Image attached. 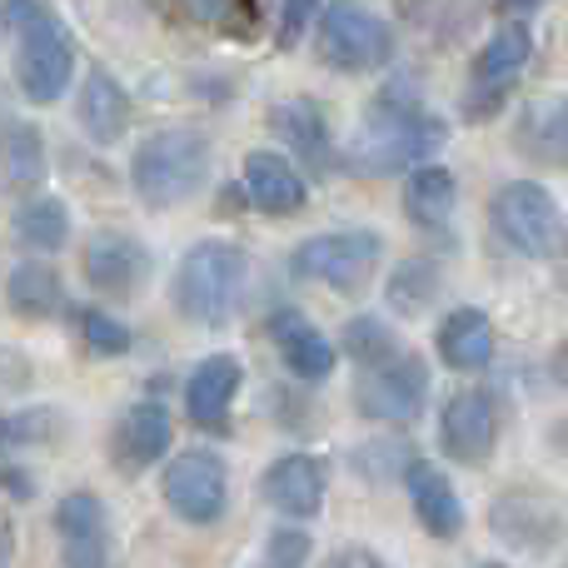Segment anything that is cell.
I'll use <instances>...</instances> for the list:
<instances>
[{"mask_svg": "<svg viewBox=\"0 0 568 568\" xmlns=\"http://www.w3.org/2000/svg\"><path fill=\"white\" fill-rule=\"evenodd\" d=\"M0 20L16 30V80L30 105H55L75 75V40L45 0H0Z\"/></svg>", "mask_w": 568, "mask_h": 568, "instance_id": "cell-3", "label": "cell"}, {"mask_svg": "<svg viewBox=\"0 0 568 568\" xmlns=\"http://www.w3.org/2000/svg\"><path fill=\"white\" fill-rule=\"evenodd\" d=\"M240 384H245V364L235 354H210L195 364L185 384V414L195 429H225L230 409L240 399Z\"/></svg>", "mask_w": 568, "mask_h": 568, "instance_id": "cell-19", "label": "cell"}, {"mask_svg": "<svg viewBox=\"0 0 568 568\" xmlns=\"http://www.w3.org/2000/svg\"><path fill=\"white\" fill-rule=\"evenodd\" d=\"M489 529L519 554H549L554 544L564 539V514H559V504H554L549 494L509 489V494L494 499Z\"/></svg>", "mask_w": 568, "mask_h": 568, "instance_id": "cell-11", "label": "cell"}, {"mask_svg": "<svg viewBox=\"0 0 568 568\" xmlns=\"http://www.w3.org/2000/svg\"><path fill=\"white\" fill-rule=\"evenodd\" d=\"M404 489H409V504H414V519L434 534V539H454L464 529V504L454 494L449 474L429 459H414L404 469Z\"/></svg>", "mask_w": 568, "mask_h": 568, "instance_id": "cell-21", "label": "cell"}, {"mask_svg": "<svg viewBox=\"0 0 568 568\" xmlns=\"http://www.w3.org/2000/svg\"><path fill=\"white\" fill-rule=\"evenodd\" d=\"M449 125L424 105L419 95H409L404 85H389L369 100L359 130L349 145V170L359 175H394V170H419L434 150H444Z\"/></svg>", "mask_w": 568, "mask_h": 568, "instance_id": "cell-1", "label": "cell"}, {"mask_svg": "<svg viewBox=\"0 0 568 568\" xmlns=\"http://www.w3.org/2000/svg\"><path fill=\"white\" fill-rule=\"evenodd\" d=\"M310 559V539L300 529H275L270 534V549H265V568H304Z\"/></svg>", "mask_w": 568, "mask_h": 568, "instance_id": "cell-33", "label": "cell"}, {"mask_svg": "<svg viewBox=\"0 0 568 568\" xmlns=\"http://www.w3.org/2000/svg\"><path fill=\"white\" fill-rule=\"evenodd\" d=\"M55 534H60V564L65 568H105L110 559V519L95 494L75 489L55 504Z\"/></svg>", "mask_w": 568, "mask_h": 568, "instance_id": "cell-14", "label": "cell"}, {"mask_svg": "<svg viewBox=\"0 0 568 568\" xmlns=\"http://www.w3.org/2000/svg\"><path fill=\"white\" fill-rule=\"evenodd\" d=\"M499 444V409L484 389H459L444 399L439 414V449L454 464H484Z\"/></svg>", "mask_w": 568, "mask_h": 568, "instance_id": "cell-12", "label": "cell"}, {"mask_svg": "<svg viewBox=\"0 0 568 568\" xmlns=\"http://www.w3.org/2000/svg\"><path fill=\"white\" fill-rule=\"evenodd\" d=\"M6 310L16 320H55L65 310V280L45 260H26L6 275Z\"/></svg>", "mask_w": 568, "mask_h": 568, "instance_id": "cell-25", "label": "cell"}, {"mask_svg": "<svg viewBox=\"0 0 568 568\" xmlns=\"http://www.w3.org/2000/svg\"><path fill=\"white\" fill-rule=\"evenodd\" d=\"M484 568H504V564H484Z\"/></svg>", "mask_w": 568, "mask_h": 568, "instance_id": "cell-37", "label": "cell"}, {"mask_svg": "<svg viewBox=\"0 0 568 568\" xmlns=\"http://www.w3.org/2000/svg\"><path fill=\"white\" fill-rule=\"evenodd\" d=\"M240 185H245V200L260 210V215H300L304 200H310V185L304 175L280 155V150H250L245 165H240Z\"/></svg>", "mask_w": 568, "mask_h": 568, "instance_id": "cell-17", "label": "cell"}, {"mask_svg": "<svg viewBox=\"0 0 568 568\" xmlns=\"http://www.w3.org/2000/svg\"><path fill=\"white\" fill-rule=\"evenodd\" d=\"M394 50H399L394 26L364 0H334L314 26V55L339 75H374L394 60Z\"/></svg>", "mask_w": 568, "mask_h": 568, "instance_id": "cell-5", "label": "cell"}, {"mask_svg": "<svg viewBox=\"0 0 568 568\" xmlns=\"http://www.w3.org/2000/svg\"><path fill=\"white\" fill-rule=\"evenodd\" d=\"M454 205H459V180H454V170L419 165L404 175V215L414 220V230L444 235L454 220Z\"/></svg>", "mask_w": 568, "mask_h": 568, "instance_id": "cell-24", "label": "cell"}, {"mask_svg": "<svg viewBox=\"0 0 568 568\" xmlns=\"http://www.w3.org/2000/svg\"><path fill=\"white\" fill-rule=\"evenodd\" d=\"M434 349L449 364L454 374H474L494 359V320L474 304H459L439 320V334H434Z\"/></svg>", "mask_w": 568, "mask_h": 568, "instance_id": "cell-22", "label": "cell"}, {"mask_svg": "<svg viewBox=\"0 0 568 568\" xmlns=\"http://www.w3.org/2000/svg\"><path fill=\"white\" fill-rule=\"evenodd\" d=\"M275 135L300 155V165L314 170V175L334 170V135H329V120H324V110L314 105V100H304V95L284 100L275 110Z\"/></svg>", "mask_w": 568, "mask_h": 568, "instance_id": "cell-23", "label": "cell"}, {"mask_svg": "<svg viewBox=\"0 0 568 568\" xmlns=\"http://www.w3.org/2000/svg\"><path fill=\"white\" fill-rule=\"evenodd\" d=\"M504 6H514V10H529V6H539V0H504Z\"/></svg>", "mask_w": 568, "mask_h": 568, "instance_id": "cell-36", "label": "cell"}, {"mask_svg": "<svg viewBox=\"0 0 568 568\" xmlns=\"http://www.w3.org/2000/svg\"><path fill=\"white\" fill-rule=\"evenodd\" d=\"M379 260H384L379 230L349 225V230H329V235L304 240V245L294 250L290 270H294V280H310V284H324V290L354 294L374 280Z\"/></svg>", "mask_w": 568, "mask_h": 568, "instance_id": "cell-6", "label": "cell"}, {"mask_svg": "<svg viewBox=\"0 0 568 568\" xmlns=\"http://www.w3.org/2000/svg\"><path fill=\"white\" fill-rule=\"evenodd\" d=\"M16 240L36 255H50L70 240V205L55 195H36L16 210Z\"/></svg>", "mask_w": 568, "mask_h": 568, "instance_id": "cell-28", "label": "cell"}, {"mask_svg": "<svg viewBox=\"0 0 568 568\" xmlns=\"http://www.w3.org/2000/svg\"><path fill=\"white\" fill-rule=\"evenodd\" d=\"M559 284L568 290V245H564V265H559Z\"/></svg>", "mask_w": 568, "mask_h": 568, "instance_id": "cell-35", "label": "cell"}, {"mask_svg": "<svg viewBox=\"0 0 568 568\" xmlns=\"http://www.w3.org/2000/svg\"><path fill=\"white\" fill-rule=\"evenodd\" d=\"M50 175L45 135L30 120H6L0 125V180L10 190H40Z\"/></svg>", "mask_w": 568, "mask_h": 568, "instance_id": "cell-26", "label": "cell"}, {"mask_svg": "<svg viewBox=\"0 0 568 568\" xmlns=\"http://www.w3.org/2000/svg\"><path fill=\"white\" fill-rule=\"evenodd\" d=\"M130 115H135V110H130L125 85L100 65L85 70L80 95H75V120H80V130H85L90 145H115V140H125Z\"/></svg>", "mask_w": 568, "mask_h": 568, "instance_id": "cell-20", "label": "cell"}, {"mask_svg": "<svg viewBox=\"0 0 568 568\" xmlns=\"http://www.w3.org/2000/svg\"><path fill=\"white\" fill-rule=\"evenodd\" d=\"M85 280L105 300H130L150 280V250L130 235L100 230V235L85 240Z\"/></svg>", "mask_w": 568, "mask_h": 568, "instance_id": "cell-15", "label": "cell"}, {"mask_svg": "<svg viewBox=\"0 0 568 568\" xmlns=\"http://www.w3.org/2000/svg\"><path fill=\"white\" fill-rule=\"evenodd\" d=\"M324 568H389V564L374 549H364V544H344V549H334L329 559H324Z\"/></svg>", "mask_w": 568, "mask_h": 568, "instance_id": "cell-34", "label": "cell"}, {"mask_svg": "<svg viewBox=\"0 0 568 568\" xmlns=\"http://www.w3.org/2000/svg\"><path fill=\"white\" fill-rule=\"evenodd\" d=\"M170 444H175V419H170V409L155 399H140L120 414L115 434H110V459H115L120 474H140L165 459Z\"/></svg>", "mask_w": 568, "mask_h": 568, "instance_id": "cell-13", "label": "cell"}, {"mask_svg": "<svg viewBox=\"0 0 568 568\" xmlns=\"http://www.w3.org/2000/svg\"><path fill=\"white\" fill-rule=\"evenodd\" d=\"M270 339H275L284 369H290L300 384L329 379L334 364H339V349H334V339L314 329V320H304L300 310H275V314H270Z\"/></svg>", "mask_w": 568, "mask_h": 568, "instance_id": "cell-18", "label": "cell"}, {"mask_svg": "<svg viewBox=\"0 0 568 568\" xmlns=\"http://www.w3.org/2000/svg\"><path fill=\"white\" fill-rule=\"evenodd\" d=\"M489 220L499 240L524 260H544L564 245V210L539 180H514L494 195Z\"/></svg>", "mask_w": 568, "mask_h": 568, "instance_id": "cell-8", "label": "cell"}, {"mask_svg": "<svg viewBox=\"0 0 568 568\" xmlns=\"http://www.w3.org/2000/svg\"><path fill=\"white\" fill-rule=\"evenodd\" d=\"M210 165H215V150H210L205 130L165 125V130H150L135 145V155H130V185H135V195L150 210H175L210 185Z\"/></svg>", "mask_w": 568, "mask_h": 568, "instance_id": "cell-2", "label": "cell"}, {"mask_svg": "<svg viewBox=\"0 0 568 568\" xmlns=\"http://www.w3.org/2000/svg\"><path fill=\"white\" fill-rule=\"evenodd\" d=\"M524 155H544L568 165V100H554V105H539L529 120H524Z\"/></svg>", "mask_w": 568, "mask_h": 568, "instance_id": "cell-31", "label": "cell"}, {"mask_svg": "<svg viewBox=\"0 0 568 568\" xmlns=\"http://www.w3.org/2000/svg\"><path fill=\"white\" fill-rule=\"evenodd\" d=\"M314 16H320V0H280V50L300 45V36L314 26Z\"/></svg>", "mask_w": 568, "mask_h": 568, "instance_id": "cell-32", "label": "cell"}, {"mask_svg": "<svg viewBox=\"0 0 568 568\" xmlns=\"http://www.w3.org/2000/svg\"><path fill=\"white\" fill-rule=\"evenodd\" d=\"M339 349L349 354L359 369H379V364H389V359H399V354H404L399 349V334H394L379 314H359V320L344 324Z\"/></svg>", "mask_w": 568, "mask_h": 568, "instance_id": "cell-29", "label": "cell"}, {"mask_svg": "<svg viewBox=\"0 0 568 568\" xmlns=\"http://www.w3.org/2000/svg\"><path fill=\"white\" fill-rule=\"evenodd\" d=\"M75 334H80V344H85V354H95V359H120V354H130V344H135L130 324H120L115 314L100 310V304L75 310Z\"/></svg>", "mask_w": 568, "mask_h": 568, "instance_id": "cell-30", "label": "cell"}, {"mask_svg": "<svg viewBox=\"0 0 568 568\" xmlns=\"http://www.w3.org/2000/svg\"><path fill=\"white\" fill-rule=\"evenodd\" d=\"M354 404L364 419L374 424H409L429 404V364L419 354H399V359L364 369L354 384Z\"/></svg>", "mask_w": 568, "mask_h": 568, "instance_id": "cell-10", "label": "cell"}, {"mask_svg": "<svg viewBox=\"0 0 568 568\" xmlns=\"http://www.w3.org/2000/svg\"><path fill=\"white\" fill-rule=\"evenodd\" d=\"M439 294H444V270H439V260H429V255L404 260V265H394V275L384 280V304H389L394 314H404V320L424 314Z\"/></svg>", "mask_w": 568, "mask_h": 568, "instance_id": "cell-27", "label": "cell"}, {"mask_svg": "<svg viewBox=\"0 0 568 568\" xmlns=\"http://www.w3.org/2000/svg\"><path fill=\"white\" fill-rule=\"evenodd\" d=\"M529 60H534L529 26H524V20H504V26L484 40V50L474 55V65H469L464 120H469V125H484V120L499 115L504 100H509V90L519 85V75H524V65H529Z\"/></svg>", "mask_w": 568, "mask_h": 568, "instance_id": "cell-7", "label": "cell"}, {"mask_svg": "<svg viewBox=\"0 0 568 568\" xmlns=\"http://www.w3.org/2000/svg\"><path fill=\"white\" fill-rule=\"evenodd\" d=\"M265 504L284 519L304 524L314 519V514L324 509V489H329V469H324V459H314V454H284L265 469Z\"/></svg>", "mask_w": 568, "mask_h": 568, "instance_id": "cell-16", "label": "cell"}, {"mask_svg": "<svg viewBox=\"0 0 568 568\" xmlns=\"http://www.w3.org/2000/svg\"><path fill=\"white\" fill-rule=\"evenodd\" d=\"M245 290H250V255L235 240H200V245H190L175 280H170L175 314H185L190 324H205V329H220V324L235 320Z\"/></svg>", "mask_w": 568, "mask_h": 568, "instance_id": "cell-4", "label": "cell"}, {"mask_svg": "<svg viewBox=\"0 0 568 568\" xmlns=\"http://www.w3.org/2000/svg\"><path fill=\"white\" fill-rule=\"evenodd\" d=\"M160 494H165L170 514L185 524H215L230 504V469L220 454L210 449H180L160 474Z\"/></svg>", "mask_w": 568, "mask_h": 568, "instance_id": "cell-9", "label": "cell"}]
</instances>
